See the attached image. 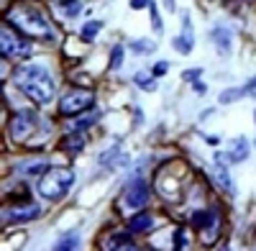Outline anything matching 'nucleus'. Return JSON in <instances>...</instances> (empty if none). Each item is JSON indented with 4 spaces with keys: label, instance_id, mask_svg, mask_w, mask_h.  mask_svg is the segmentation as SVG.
I'll list each match as a JSON object with an SVG mask.
<instances>
[{
    "label": "nucleus",
    "instance_id": "nucleus-1",
    "mask_svg": "<svg viewBox=\"0 0 256 251\" xmlns=\"http://www.w3.org/2000/svg\"><path fill=\"white\" fill-rule=\"evenodd\" d=\"M13 80H16V85L20 88V92L28 95L34 102H38V106H46L49 100H54V80H52V74L44 67L24 64V67L16 70Z\"/></svg>",
    "mask_w": 256,
    "mask_h": 251
},
{
    "label": "nucleus",
    "instance_id": "nucleus-2",
    "mask_svg": "<svg viewBox=\"0 0 256 251\" xmlns=\"http://www.w3.org/2000/svg\"><path fill=\"white\" fill-rule=\"evenodd\" d=\"M6 24H10L18 34L24 36H36V38H49L52 28H49V20L46 16L41 13L34 6H16L8 10L6 16Z\"/></svg>",
    "mask_w": 256,
    "mask_h": 251
},
{
    "label": "nucleus",
    "instance_id": "nucleus-3",
    "mask_svg": "<svg viewBox=\"0 0 256 251\" xmlns=\"http://www.w3.org/2000/svg\"><path fill=\"white\" fill-rule=\"evenodd\" d=\"M74 184V172L72 170H62V166H49V170L38 177L36 182V190L41 198L46 200H62L72 190Z\"/></svg>",
    "mask_w": 256,
    "mask_h": 251
},
{
    "label": "nucleus",
    "instance_id": "nucleus-4",
    "mask_svg": "<svg viewBox=\"0 0 256 251\" xmlns=\"http://www.w3.org/2000/svg\"><path fill=\"white\" fill-rule=\"evenodd\" d=\"M20 36L24 34H16L10 28V24H6L3 31H0V49H3V54L8 59H26L31 54V44Z\"/></svg>",
    "mask_w": 256,
    "mask_h": 251
},
{
    "label": "nucleus",
    "instance_id": "nucleus-5",
    "mask_svg": "<svg viewBox=\"0 0 256 251\" xmlns=\"http://www.w3.org/2000/svg\"><path fill=\"white\" fill-rule=\"evenodd\" d=\"M95 106V95L90 90H72L59 100V113L62 116H77L82 110H90Z\"/></svg>",
    "mask_w": 256,
    "mask_h": 251
},
{
    "label": "nucleus",
    "instance_id": "nucleus-6",
    "mask_svg": "<svg viewBox=\"0 0 256 251\" xmlns=\"http://www.w3.org/2000/svg\"><path fill=\"white\" fill-rule=\"evenodd\" d=\"M148 200V184L144 180H134L131 184L126 187V192H123V202L126 208H131V210H138V208H144Z\"/></svg>",
    "mask_w": 256,
    "mask_h": 251
},
{
    "label": "nucleus",
    "instance_id": "nucleus-7",
    "mask_svg": "<svg viewBox=\"0 0 256 251\" xmlns=\"http://www.w3.org/2000/svg\"><path fill=\"white\" fill-rule=\"evenodd\" d=\"M41 216V208L38 205H28V208H10V210L3 213V218L8 223H26V220H34Z\"/></svg>",
    "mask_w": 256,
    "mask_h": 251
},
{
    "label": "nucleus",
    "instance_id": "nucleus-8",
    "mask_svg": "<svg viewBox=\"0 0 256 251\" xmlns=\"http://www.w3.org/2000/svg\"><path fill=\"white\" fill-rule=\"evenodd\" d=\"M31 128H34V116H31V113H18V116L13 118V123H10V136H13L16 141H20V138L28 136Z\"/></svg>",
    "mask_w": 256,
    "mask_h": 251
},
{
    "label": "nucleus",
    "instance_id": "nucleus-9",
    "mask_svg": "<svg viewBox=\"0 0 256 251\" xmlns=\"http://www.w3.org/2000/svg\"><path fill=\"white\" fill-rule=\"evenodd\" d=\"M182 36H177L174 38V49L180 52V54H190L192 52V26H190V18L184 16V20H182Z\"/></svg>",
    "mask_w": 256,
    "mask_h": 251
},
{
    "label": "nucleus",
    "instance_id": "nucleus-10",
    "mask_svg": "<svg viewBox=\"0 0 256 251\" xmlns=\"http://www.w3.org/2000/svg\"><path fill=\"white\" fill-rule=\"evenodd\" d=\"M248 152H251V146H248V138L238 136L236 141H233V146H230V152H228V159H230L233 164H238V162H244V159L248 156Z\"/></svg>",
    "mask_w": 256,
    "mask_h": 251
},
{
    "label": "nucleus",
    "instance_id": "nucleus-11",
    "mask_svg": "<svg viewBox=\"0 0 256 251\" xmlns=\"http://www.w3.org/2000/svg\"><path fill=\"white\" fill-rule=\"evenodd\" d=\"M128 228H131L134 234H148V231L154 228V218L148 216V213L134 216V218H131V226H128Z\"/></svg>",
    "mask_w": 256,
    "mask_h": 251
},
{
    "label": "nucleus",
    "instance_id": "nucleus-12",
    "mask_svg": "<svg viewBox=\"0 0 256 251\" xmlns=\"http://www.w3.org/2000/svg\"><path fill=\"white\" fill-rule=\"evenodd\" d=\"M212 172H216V180H218V184H220L223 190L230 195V192H233V184H230V174L223 170V156H220V154L216 156V166H212Z\"/></svg>",
    "mask_w": 256,
    "mask_h": 251
},
{
    "label": "nucleus",
    "instance_id": "nucleus-13",
    "mask_svg": "<svg viewBox=\"0 0 256 251\" xmlns=\"http://www.w3.org/2000/svg\"><path fill=\"white\" fill-rule=\"evenodd\" d=\"M212 41H216V46L220 49V52H230V31L228 28H216V31H212Z\"/></svg>",
    "mask_w": 256,
    "mask_h": 251
},
{
    "label": "nucleus",
    "instance_id": "nucleus-14",
    "mask_svg": "<svg viewBox=\"0 0 256 251\" xmlns=\"http://www.w3.org/2000/svg\"><path fill=\"white\" fill-rule=\"evenodd\" d=\"M105 248H134V241L128 234H116L108 238V244H105Z\"/></svg>",
    "mask_w": 256,
    "mask_h": 251
},
{
    "label": "nucleus",
    "instance_id": "nucleus-15",
    "mask_svg": "<svg viewBox=\"0 0 256 251\" xmlns=\"http://www.w3.org/2000/svg\"><path fill=\"white\" fill-rule=\"evenodd\" d=\"M102 28V20H90V24H84L82 26V31H80V36H82V41H92L95 38V34Z\"/></svg>",
    "mask_w": 256,
    "mask_h": 251
},
{
    "label": "nucleus",
    "instance_id": "nucleus-16",
    "mask_svg": "<svg viewBox=\"0 0 256 251\" xmlns=\"http://www.w3.org/2000/svg\"><path fill=\"white\" fill-rule=\"evenodd\" d=\"M244 95H246V92H244V88H230V90H223L218 100L226 106V102H236V100H238V98H244Z\"/></svg>",
    "mask_w": 256,
    "mask_h": 251
},
{
    "label": "nucleus",
    "instance_id": "nucleus-17",
    "mask_svg": "<svg viewBox=\"0 0 256 251\" xmlns=\"http://www.w3.org/2000/svg\"><path fill=\"white\" fill-rule=\"evenodd\" d=\"M59 10H64V13L72 18V16H77V13L82 10V3H80V0H62V3H59Z\"/></svg>",
    "mask_w": 256,
    "mask_h": 251
},
{
    "label": "nucleus",
    "instance_id": "nucleus-18",
    "mask_svg": "<svg viewBox=\"0 0 256 251\" xmlns=\"http://www.w3.org/2000/svg\"><path fill=\"white\" fill-rule=\"evenodd\" d=\"M64 146H67L70 152H80L82 146H84V136L82 134H72V136L64 138Z\"/></svg>",
    "mask_w": 256,
    "mask_h": 251
},
{
    "label": "nucleus",
    "instance_id": "nucleus-19",
    "mask_svg": "<svg viewBox=\"0 0 256 251\" xmlns=\"http://www.w3.org/2000/svg\"><path fill=\"white\" fill-rule=\"evenodd\" d=\"M49 170L46 162H36V164H28V166H20V172L24 174H44Z\"/></svg>",
    "mask_w": 256,
    "mask_h": 251
},
{
    "label": "nucleus",
    "instance_id": "nucleus-20",
    "mask_svg": "<svg viewBox=\"0 0 256 251\" xmlns=\"http://www.w3.org/2000/svg\"><path fill=\"white\" fill-rule=\"evenodd\" d=\"M131 49H134V52H138V54H141V52H146V54H148V52H154V49H156V44H154V41H134Z\"/></svg>",
    "mask_w": 256,
    "mask_h": 251
},
{
    "label": "nucleus",
    "instance_id": "nucleus-21",
    "mask_svg": "<svg viewBox=\"0 0 256 251\" xmlns=\"http://www.w3.org/2000/svg\"><path fill=\"white\" fill-rule=\"evenodd\" d=\"M136 85H138V88H144V90H154V88H156L154 82H152V77L144 74V72H138V74H136Z\"/></svg>",
    "mask_w": 256,
    "mask_h": 251
},
{
    "label": "nucleus",
    "instance_id": "nucleus-22",
    "mask_svg": "<svg viewBox=\"0 0 256 251\" xmlns=\"http://www.w3.org/2000/svg\"><path fill=\"white\" fill-rule=\"evenodd\" d=\"M120 62H123V46L118 44V46L113 49V59H110V67H113V70H118V67H120Z\"/></svg>",
    "mask_w": 256,
    "mask_h": 251
},
{
    "label": "nucleus",
    "instance_id": "nucleus-23",
    "mask_svg": "<svg viewBox=\"0 0 256 251\" xmlns=\"http://www.w3.org/2000/svg\"><path fill=\"white\" fill-rule=\"evenodd\" d=\"M77 236H67V238H59V244H56V248H77Z\"/></svg>",
    "mask_w": 256,
    "mask_h": 251
},
{
    "label": "nucleus",
    "instance_id": "nucleus-24",
    "mask_svg": "<svg viewBox=\"0 0 256 251\" xmlns=\"http://www.w3.org/2000/svg\"><path fill=\"white\" fill-rule=\"evenodd\" d=\"M187 246V236H184V228H177V234H174V248H182Z\"/></svg>",
    "mask_w": 256,
    "mask_h": 251
},
{
    "label": "nucleus",
    "instance_id": "nucleus-25",
    "mask_svg": "<svg viewBox=\"0 0 256 251\" xmlns=\"http://www.w3.org/2000/svg\"><path fill=\"white\" fill-rule=\"evenodd\" d=\"M95 123V116H90V118H82V120H77L74 126H77V128H88V126H92Z\"/></svg>",
    "mask_w": 256,
    "mask_h": 251
},
{
    "label": "nucleus",
    "instance_id": "nucleus-26",
    "mask_svg": "<svg viewBox=\"0 0 256 251\" xmlns=\"http://www.w3.org/2000/svg\"><path fill=\"white\" fill-rule=\"evenodd\" d=\"M148 6H152V0H131V8H148Z\"/></svg>",
    "mask_w": 256,
    "mask_h": 251
},
{
    "label": "nucleus",
    "instance_id": "nucleus-27",
    "mask_svg": "<svg viewBox=\"0 0 256 251\" xmlns=\"http://www.w3.org/2000/svg\"><path fill=\"white\" fill-rule=\"evenodd\" d=\"M244 92H246V95H256V77L248 82V85H244Z\"/></svg>",
    "mask_w": 256,
    "mask_h": 251
},
{
    "label": "nucleus",
    "instance_id": "nucleus-28",
    "mask_svg": "<svg viewBox=\"0 0 256 251\" xmlns=\"http://www.w3.org/2000/svg\"><path fill=\"white\" fill-rule=\"evenodd\" d=\"M166 70H169V64H166V62H159V64L154 67V74H166Z\"/></svg>",
    "mask_w": 256,
    "mask_h": 251
},
{
    "label": "nucleus",
    "instance_id": "nucleus-29",
    "mask_svg": "<svg viewBox=\"0 0 256 251\" xmlns=\"http://www.w3.org/2000/svg\"><path fill=\"white\" fill-rule=\"evenodd\" d=\"M195 77H200V70H187V72H184V80H187V82H192Z\"/></svg>",
    "mask_w": 256,
    "mask_h": 251
},
{
    "label": "nucleus",
    "instance_id": "nucleus-30",
    "mask_svg": "<svg viewBox=\"0 0 256 251\" xmlns=\"http://www.w3.org/2000/svg\"><path fill=\"white\" fill-rule=\"evenodd\" d=\"M152 18H154V28H156V31H162V20H159V13H156V8H152Z\"/></svg>",
    "mask_w": 256,
    "mask_h": 251
},
{
    "label": "nucleus",
    "instance_id": "nucleus-31",
    "mask_svg": "<svg viewBox=\"0 0 256 251\" xmlns=\"http://www.w3.org/2000/svg\"><path fill=\"white\" fill-rule=\"evenodd\" d=\"M164 6H166V10H174V0H164Z\"/></svg>",
    "mask_w": 256,
    "mask_h": 251
}]
</instances>
